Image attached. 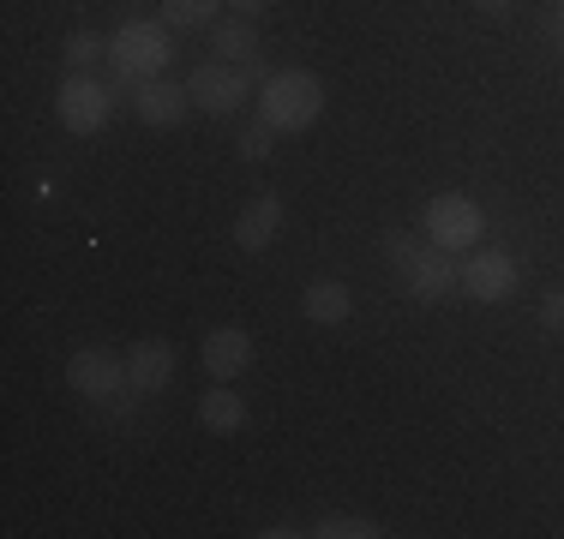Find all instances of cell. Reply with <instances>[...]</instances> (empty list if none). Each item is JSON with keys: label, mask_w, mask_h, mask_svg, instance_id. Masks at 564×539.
<instances>
[{"label": "cell", "mask_w": 564, "mask_h": 539, "mask_svg": "<svg viewBox=\"0 0 564 539\" xmlns=\"http://www.w3.org/2000/svg\"><path fill=\"white\" fill-rule=\"evenodd\" d=\"M174 61V31L163 19H127L120 31L109 36V90L115 97H127V90H139V78H163V66Z\"/></svg>", "instance_id": "1"}, {"label": "cell", "mask_w": 564, "mask_h": 539, "mask_svg": "<svg viewBox=\"0 0 564 539\" xmlns=\"http://www.w3.org/2000/svg\"><path fill=\"white\" fill-rule=\"evenodd\" d=\"M379 246H384V258H391V270L402 276V288H409L421 306L445 300V294L456 288V270H463V264H456V252H445V246H421V240L402 234V228H384Z\"/></svg>", "instance_id": "2"}, {"label": "cell", "mask_w": 564, "mask_h": 539, "mask_svg": "<svg viewBox=\"0 0 564 539\" xmlns=\"http://www.w3.org/2000/svg\"><path fill=\"white\" fill-rule=\"evenodd\" d=\"M318 114H325V85L306 66H282L271 85H259V120H271L276 132H306L318 127Z\"/></svg>", "instance_id": "3"}, {"label": "cell", "mask_w": 564, "mask_h": 539, "mask_svg": "<svg viewBox=\"0 0 564 539\" xmlns=\"http://www.w3.org/2000/svg\"><path fill=\"white\" fill-rule=\"evenodd\" d=\"M487 234V216H480L475 198L463 193H438L433 205H426V240L445 252H475V240Z\"/></svg>", "instance_id": "4"}, {"label": "cell", "mask_w": 564, "mask_h": 539, "mask_svg": "<svg viewBox=\"0 0 564 539\" xmlns=\"http://www.w3.org/2000/svg\"><path fill=\"white\" fill-rule=\"evenodd\" d=\"M456 288L480 306H499L517 294V258L510 252H492V246H475L463 252V270H456Z\"/></svg>", "instance_id": "5"}, {"label": "cell", "mask_w": 564, "mask_h": 539, "mask_svg": "<svg viewBox=\"0 0 564 539\" xmlns=\"http://www.w3.org/2000/svg\"><path fill=\"white\" fill-rule=\"evenodd\" d=\"M55 108H61V127H66V132L90 139V132H102V127H109L115 90H109V85H97L90 73H66V85H61Z\"/></svg>", "instance_id": "6"}, {"label": "cell", "mask_w": 564, "mask_h": 539, "mask_svg": "<svg viewBox=\"0 0 564 539\" xmlns=\"http://www.w3.org/2000/svg\"><path fill=\"white\" fill-rule=\"evenodd\" d=\"M247 73H240L235 61H205V66H193L186 73V97H193V108H205V114H217L228 120L240 102H247Z\"/></svg>", "instance_id": "7"}, {"label": "cell", "mask_w": 564, "mask_h": 539, "mask_svg": "<svg viewBox=\"0 0 564 539\" xmlns=\"http://www.w3.org/2000/svg\"><path fill=\"white\" fill-rule=\"evenodd\" d=\"M66 384H73L85 402H102V408L132 389L127 384V360L109 354V348H78V354L66 360Z\"/></svg>", "instance_id": "8"}, {"label": "cell", "mask_w": 564, "mask_h": 539, "mask_svg": "<svg viewBox=\"0 0 564 539\" xmlns=\"http://www.w3.org/2000/svg\"><path fill=\"white\" fill-rule=\"evenodd\" d=\"M174 372H181L174 342H163V336H151V342H132V354H127V384L139 389V396H163V389L174 384Z\"/></svg>", "instance_id": "9"}, {"label": "cell", "mask_w": 564, "mask_h": 539, "mask_svg": "<svg viewBox=\"0 0 564 539\" xmlns=\"http://www.w3.org/2000/svg\"><path fill=\"white\" fill-rule=\"evenodd\" d=\"M247 366H252V336L240 330V323H217V330L205 336V372L217 377V384H235Z\"/></svg>", "instance_id": "10"}, {"label": "cell", "mask_w": 564, "mask_h": 539, "mask_svg": "<svg viewBox=\"0 0 564 539\" xmlns=\"http://www.w3.org/2000/svg\"><path fill=\"white\" fill-rule=\"evenodd\" d=\"M193 108V97H186L181 85H169V78H139V90H132V114L144 120V127H181V114Z\"/></svg>", "instance_id": "11"}, {"label": "cell", "mask_w": 564, "mask_h": 539, "mask_svg": "<svg viewBox=\"0 0 564 539\" xmlns=\"http://www.w3.org/2000/svg\"><path fill=\"white\" fill-rule=\"evenodd\" d=\"M276 228H282V198L276 193H259L247 210L235 216V246L240 252H264L276 240Z\"/></svg>", "instance_id": "12"}, {"label": "cell", "mask_w": 564, "mask_h": 539, "mask_svg": "<svg viewBox=\"0 0 564 539\" xmlns=\"http://www.w3.org/2000/svg\"><path fill=\"white\" fill-rule=\"evenodd\" d=\"M301 312L306 323H348V312H355V300H348V288L337 276H318V282H306V294H301Z\"/></svg>", "instance_id": "13"}, {"label": "cell", "mask_w": 564, "mask_h": 539, "mask_svg": "<svg viewBox=\"0 0 564 539\" xmlns=\"http://www.w3.org/2000/svg\"><path fill=\"white\" fill-rule=\"evenodd\" d=\"M198 426L217 431V438H228V431L247 426V402H240L228 384H210L205 396H198Z\"/></svg>", "instance_id": "14"}, {"label": "cell", "mask_w": 564, "mask_h": 539, "mask_svg": "<svg viewBox=\"0 0 564 539\" xmlns=\"http://www.w3.org/2000/svg\"><path fill=\"white\" fill-rule=\"evenodd\" d=\"M210 48H217V61H252L259 54V31H252V19H240V12H228V19L210 24Z\"/></svg>", "instance_id": "15"}, {"label": "cell", "mask_w": 564, "mask_h": 539, "mask_svg": "<svg viewBox=\"0 0 564 539\" xmlns=\"http://www.w3.org/2000/svg\"><path fill=\"white\" fill-rule=\"evenodd\" d=\"M228 0H163V24L169 31H210L223 19Z\"/></svg>", "instance_id": "16"}, {"label": "cell", "mask_w": 564, "mask_h": 539, "mask_svg": "<svg viewBox=\"0 0 564 539\" xmlns=\"http://www.w3.org/2000/svg\"><path fill=\"white\" fill-rule=\"evenodd\" d=\"M306 534H318V539H379L384 528L372 516H318Z\"/></svg>", "instance_id": "17"}, {"label": "cell", "mask_w": 564, "mask_h": 539, "mask_svg": "<svg viewBox=\"0 0 564 539\" xmlns=\"http://www.w3.org/2000/svg\"><path fill=\"white\" fill-rule=\"evenodd\" d=\"M97 61H109V43H102V36H90V31L66 36V73H90Z\"/></svg>", "instance_id": "18"}, {"label": "cell", "mask_w": 564, "mask_h": 539, "mask_svg": "<svg viewBox=\"0 0 564 539\" xmlns=\"http://www.w3.org/2000/svg\"><path fill=\"white\" fill-rule=\"evenodd\" d=\"M235 151H240V162H264L276 151V127H271V120H252V127L235 139Z\"/></svg>", "instance_id": "19"}, {"label": "cell", "mask_w": 564, "mask_h": 539, "mask_svg": "<svg viewBox=\"0 0 564 539\" xmlns=\"http://www.w3.org/2000/svg\"><path fill=\"white\" fill-rule=\"evenodd\" d=\"M541 323H546V330H564V288H553L541 300Z\"/></svg>", "instance_id": "20"}, {"label": "cell", "mask_w": 564, "mask_h": 539, "mask_svg": "<svg viewBox=\"0 0 564 539\" xmlns=\"http://www.w3.org/2000/svg\"><path fill=\"white\" fill-rule=\"evenodd\" d=\"M240 73H247V85H271V66L252 54V61H240Z\"/></svg>", "instance_id": "21"}, {"label": "cell", "mask_w": 564, "mask_h": 539, "mask_svg": "<svg viewBox=\"0 0 564 539\" xmlns=\"http://www.w3.org/2000/svg\"><path fill=\"white\" fill-rule=\"evenodd\" d=\"M264 7H276V0H228V12H240V19H259Z\"/></svg>", "instance_id": "22"}, {"label": "cell", "mask_w": 564, "mask_h": 539, "mask_svg": "<svg viewBox=\"0 0 564 539\" xmlns=\"http://www.w3.org/2000/svg\"><path fill=\"white\" fill-rule=\"evenodd\" d=\"M553 36H558V48H564V0H553Z\"/></svg>", "instance_id": "23"}, {"label": "cell", "mask_w": 564, "mask_h": 539, "mask_svg": "<svg viewBox=\"0 0 564 539\" xmlns=\"http://www.w3.org/2000/svg\"><path fill=\"white\" fill-rule=\"evenodd\" d=\"M475 7H480V12H505L510 0H475Z\"/></svg>", "instance_id": "24"}]
</instances>
